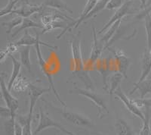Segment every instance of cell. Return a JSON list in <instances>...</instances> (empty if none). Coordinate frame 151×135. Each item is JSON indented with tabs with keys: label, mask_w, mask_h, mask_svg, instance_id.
I'll use <instances>...</instances> for the list:
<instances>
[{
	"label": "cell",
	"mask_w": 151,
	"mask_h": 135,
	"mask_svg": "<svg viewBox=\"0 0 151 135\" xmlns=\"http://www.w3.org/2000/svg\"><path fill=\"white\" fill-rule=\"evenodd\" d=\"M14 135H23V126L15 118L14 123Z\"/></svg>",
	"instance_id": "34"
},
{
	"label": "cell",
	"mask_w": 151,
	"mask_h": 135,
	"mask_svg": "<svg viewBox=\"0 0 151 135\" xmlns=\"http://www.w3.org/2000/svg\"><path fill=\"white\" fill-rule=\"evenodd\" d=\"M23 18L21 16H17V17H14L13 19L11 20V21H7V22H2V26L5 27L7 28L6 30V33L9 34V33H12V30L14 29V28H17V27L20 26L23 22Z\"/></svg>",
	"instance_id": "29"
},
{
	"label": "cell",
	"mask_w": 151,
	"mask_h": 135,
	"mask_svg": "<svg viewBox=\"0 0 151 135\" xmlns=\"http://www.w3.org/2000/svg\"><path fill=\"white\" fill-rule=\"evenodd\" d=\"M93 134H94V135H105L102 133H100V132H94V133H93Z\"/></svg>",
	"instance_id": "38"
},
{
	"label": "cell",
	"mask_w": 151,
	"mask_h": 135,
	"mask_svg": "<svg viewBox=\"0 0 151 135\" xmlns=\"http://www.w3.org/2000/svg\"><path fill=\"white\" fill-rule=\"evenodd\" d=\"M52 90L51 87L48 88H42V87H36L34 84L31 83L29 87V109L28 114L33 115V110L36 106V102L40 99L41 96L44 94L49 93Z\"/></svg>",
	"instance_id": "14"
},
{
	"label": "cell",
	"mask_w": 151,
	"mask_h": 135,
	"mask_svg": "<svg viewBox=\"0 0 151 135\" xmlns=\"http://www.w3.org/2000/svg\"><path fill=\"white\" fill-rule=\"evenodd\" d=\"M140 2H141V9H144L145 5L147 4V0H140Z\"/></svg>",
	"instance_id": "37"
},
{
	"label": "cell",
	"mask_w": 151,
	"mask_h": 135,
	"mask_svg": "<svg viewBox=\"0 0 151 135\" xmlns=\"http://www.w3.org/2000/svg\"><path fill=\"white\" fill-rule=\"evenodd\" d=\"M14 43L18 46H36V44H41L42 46H45L48 47L49 49H52L54 50H58L59 49L58 46H52L51 44L42 41V40H40L38 33H36V36H33L28 32V30H25L24 35L17 41L14 42Z\"/></svg>",
	"instance_id": "13"
},
{
	"label": "cell",
	"mask_w": 151,
	"mask_h": 135,
	"mask_svg": "<svg viewBox=\"0 0 151 135\" xmlns=\"http://www.w3.org/2000/svg\"><path fill=\"white\" fill-rule=\"evenodd\" d=\"M55 128L61 131L64 128L62 125L58 123V121H55L51 118L41 107L40 108V113H39V124L36 128L35 131H33V135H37L40 132L43 131L47 128Z\"/></svg>",
	"instance_id": "10"
},
{
	"label": "cell",
	"mask_w": 151,
	"mask_h": 135,
	"mask_svg": "<svg viewBox=\"0 0 151 135\" xmlns=\"http://www.w3.org/2000/svg\"><path fill=\"white\" fill-rule=\"evenodd\" d=\"M134 102L139 108L142 107H151V98H147V99H134Z\"/></svg>",
	"instance_id": "33"
},
{
	"label": "cell",
	"mask_w": 151,
	"mask_h": 135,
	"mask_svg": "<svg viewBox=\"0 0 151 135\" xmlns=\"http://www.w3.org/2000/svg\"><path fill=\"white\" fill-rule=\"evenodd\" d=\"M92 29V36H93V41H92V46H91V53L89 55V57L88 59L87 62H86V70L89 71V70H93L94 65L97 62V61L100 59L101 56L102 52L104 50V46L103 44L98 41L97 39V33L96 28L93 24L91 26Z\"/></svg>",
	"instance_id": "5"
},
{
	"label": "cell",
	"mask_w": 151,
	"mask_h": 135,
	"mask_svg": "<svg viewBox=\"0 0 151 135\" xmlns=\"http://www.w3.org/2000/svg\"><path fill=\"white\" fill-rule=\"evenodd\" d=\"M150 108H151V107H150Z\"/></svg>",
	"instance_id": "42"
},
{
	"label": "cell",
	"mask_w": 151,
	"mask_h": 135,
	"mask_svg": "<svg viewBox=\"0 0 151 135\" xmlns=\"http://www.w3.org/2000/svg\"><path fill=\"white\" fill-rule=\"evenodd\" d=\"M44 5H32L29 3H24L18 9H14L12 11V14H16L21 16L23 18L29 17L35 13H38L42 11Z\"/></svg>",
	"instance_id": "15"
},
{
	"label": "cell",
	"mask_w": 151,
	"mask_h": 135,
	"mask_svg": "<svg viewBox=\"0 0 151 135\" xmlns=\"http://www.w3.org/2000/svg\"><path fill=\"white\" fill-rule=\"evenodd\" d=\"M19 1H20V0H9V2H8L7 5L1 9L0 16H1V17H3V16L11 14L12 12V11L14 10V8L15 7L16 4H17Z\"/></svg>",
	"instance_id": "31"
},
{
	"label": "cell",
	"mask_w": 151,
	"mask_h": 135,
	"mask_svg": "<svg viewBox=\"0 0 151 135\" xmlns=\"http://www.w3.org/2000/svg\"><path fill=\"white\" fill-rule=\"evenodd\" d=\"M18 46L16 45L14 42H10L5 48L1 49L0 52V62L1 63H3L6 58L9 57L11 55L18 50Z\"/></svg>",
	"instance_id": "27"
},
{
	"label": "cell",
	"mask_w": 151,
	"mask_h": 135,
	"mask_svg": "<svg viewBox=\"0 0 151 135\" xmlns=\"http://www.w3.org/2000/svg\"><path fill=\"white\" fill-rule=\"evenodd\" d=\"M0 112H1V115H2V117L9 118H12V112H11L10 109L8 107H3V106H2Z\"/></svg>",
	"instance_id": "35"
},
{
	"label": "cell",
	"mask_w": 151,
	"mask_h": 135,
	"mask_svg": "<svg viewBox=\"0 0 151 135\" xmlns=\"http://www.w3.org/2000/svg\"><path fill=\"white\" fill-rule=\"evenodd\" d=\"M112 68H116V65L114 59L111 58L99 59L93 68V70L97 71L101 75L104 90H108L109 89V73L112 71Z\"/></svg>",
	"instance_id": "7"
},
{
	"label": "cell",
	"mask_w": 151,
	"mask_h": 135,
	"mask_svg": "<svg viewBox=\"0 0 151 135\" xmlns=\"http://www.w3.org/2000/svg\"><path fill=\"white\" fill-rule=\"evenodd\" d=\"M98 1H99V0H87V1H86V5H85L84 7V9H83L82 13H81L79 18L75 20L74 22L71 23V24H69L66 27L65 29L63 30V31H62L61 33H59V34L56 36V40H59L63 35L65 34V33H67V31H69V30H71L73 28H77L79 26V24L84 21L85 17H86V16L88 15V13L92 10L93 8L94 7V5H96L97 2H98Z\"/></svg>",
	"instance_id": "12"
},
{
	"label": "cell",
	"mask_w": 151,
	"mask_h": 135,
	"mask_svg": "<svg viewBox=\"0 0 151 135\" xmlns=\"http://www.w3.org/2000/svg\"><path fill=\"white\" fill-rule=\"evenodd\" d=\"M144 25L147 35V50H151V15L148 13L144 17Z\"/></svg>",
	"instance_id": "28"
},
{
	"label": "cell",
	"mask_w": 151,
	"mask_h": 135,
	"mask_svg": "<svg viewBox=\"0 0 151 135\" xmlns=\"http://www.w3.org/2000/svg\"><path fill=\"white\" fill-rule=\"evenodd\" d=\"M33 115L27 114L26 116L19 115L16 119L22 125L23 135H33L31 129V122H32Z\"/></svg>",
	"instance_id": "24"
},
{
	"label": "cell",
	"mask_w": 151,
	"mask_h": 135,
	"mask_svg": "<svg viewBox=\"0 0 151 135\" xmlns=\"http://www.w3.org/2000/svg\"><path fill=\"white\" fill-rule=\"evenodd\" d=\"M143 126L140 131V135H150L151 130H150V116L149 113V108L147 107L146 113H145V119L144 120Z\"/></svg>",
	"instance_id": "30"
},
{
	"label": "cell",
	"mask_w": 151,
	"mask_h": 135,
	"mask_svg": "<svg viewBox=\"0 0 151 135\" xmlns=\"http://www.w3.org/2000/svg\"><path fill=\"white\" fill-rule=\"evenodd\" d=\"M129 1H132V0H125V2H129Z\"/></svg>",
	"instance_id": "40"
},
{
	"label": "cell",
	"mask_w": 151,
	"mask_h": 135,
	"mask_svg": "<svg viewBox=\"0 0 151 135\" xmlns=\"http://www.w3.org/2000/svg\"><path fill=\"white\" fill-rule=\"evenodd\" d=\"M132 1L125 2L122 6H121L119 9H118L116 11L115 13H114L113 15L110 17V20L107 21V23H106V24H104V26L101 29L99 30V31L98 32V34H101V33H104L105 30H106L111 26L112 24H113L115 22L119 21V20H122L125 16L132 14Z\"/></svg>",
	"instance_id": "11"
},
{
	"label": "cell",
	"mask_w": 151,
	"mask_h": 135,
	"mask_svg": "<svg viewBox=\"0 0 151 135\" xmlns=\"http://www.w3.org/2000/svg\"><path fill=\"white\" fill-rule=\"evenodd\" d=\"M142 61V70H141V75L137 82H141L147 78L151 71V65L150 62V52L145 50L141 56Z\"/></svg>",
	"instance_id": "21"
},
{
	"label": "cell",
	"mask_w": 151,
	"mask_h": 135,
	"mask_svg": "<svg viewBox=\"0 0 151 135\" xmlns=\"http://www.w3.org/2000/svg\"><path fill=\"white\" fill-rule=\"evenodd\" d=\"M9 57L12 59V67H13V70H12V75H11L10 78L9 80V82H8L7 87L9 90H11L13 87V84H14L15 80L17 79V77L20 75L21 74V66L22 64L20 61L17 60L16 58H14V56H13L12 55H11Z\"/></svg>",
	"instance_id": "17"
},
{
	"label": "cell",
	"mask_w": 151,
	"mask_h": 135,
	"mask_svg": "<svg viewBox=\"0 0 151 135\" xmlns=\"http://www.w3.org/2000/svg\"><path fill=\"white\" fill-rule=\"evenodd\" d=\"M69 94H79V95L83 96L86 98H87L88 99L91 100L98 108V116L99 118H102L104 116H105V115L109 113V110L107 109L104 99L101 95L94 93V90L82 89L75 87L73 89L69 90Z\"/></svg>",
	"instance_id": "2"
},
{
	"label": "cell",
	"mask_w": 151,
	"mask_h": 135,
	"mask_svg": "<svg viewBox=\"0 0 151 135\" xmlns=\"http://www.w3.org/2000/svg\"><path fill=\"white\" fill-rule=\"evenodd\" d=\"M20 53V62L22 65L26 68L29 71H31V63L29 53H30V46H24L22 49L19 50Z\"/></svg>",
	"instance_id": "26"
},
{
	"label": "cell",
	"mask_w": 151,
	"mask_h": 135,
	"mask_svg": "<svg viewBox=\"0 0 151 135\" xmlns=\"http://www.w3.org/2000/svg\"><path fill=\"white\" fill-rule=\"evenodd\" d=\"M45 101V103L48 105L52 109H53V111H55L56 112L59 113L62 115V117L67 121L68 122L71 123L72 125H76V126H82V127H92L94 126V123H93L92 120L90 119L87 115H83L82 113L76 112L73 111L72 109H70L67 107L63 108L58 107L54 105H52L51 102H48L46 100Z\"/></svg>",
	"instance_id": "1"
},
{
	"label": "cell",
	"mask_w": 151,
	"mask_h": 135,
	"mask_svg": "<svg viewBox=\"0 0 151 135\" xmlns=\"http://www.w3.org/2000/svg\"><path fill=\"white\" fill-rule=\"evenodd\" d=\"M150 62L151 65V50L150 51Z\"/></svg>",
	"instance_id": "39"
},
{
	"label": "cell",
	"mask_w": 151,
	"mask_h": 135,
	"mask_svg": "<svg viewBox=\"0 0 151 135\" xmlns=\"http://www.w3.org/2000/svg\"><path fill=\"white\" fill-rule=\"evenodd\" d=\"M72 55V61L73 62V72H79L86 70V63L83 57L82 41L79 34L73 35L70 41Z\"/></svg>",
	"instance_id": "3"
},
{
	"label": "cell",
	"mask_w": 151,
	"mask_h": 135,
	"mask_svg": "<svg viewBox=\"0 0 151 135\" xmlns=\"http://www.w3.org/2000/svg\"><path fill=\"white\" fill-rule=\"evenodd\" d=\"M42 5L45 7L55 9L59 11H64L73 14V10L69 7V5L64 0H44Z\"/></svg>",
	"instance_id": "18"
},
{
	"label": "cell",
	"mask_w": 151,
	"mask_h": 135,
	"mask_svg": "<svg viewBox=\"0 0 151 135\" xmlns=\"http://www.w3.org/2000/svg\"><path fill=\"white\" fill-rule=\"evenodd\" d=\"M30 84L31 83L29 81V80L26 77H24L22 73H21L17 79L15 80L12 90L15 93L20 94V93H23V92L26 91L27 89H29Z\"/></svg>",
	"instance_id": "19"
},
{
	"label": "cell",
	"mask_w": 151,
	"mask_h": 135,
	"mask_svg": "<svg viewBox=\"0 0 151 135\" xmlns=\"http://www.w3.org/2000/svg\"><path fill=\"white\" fill-rule=\"evenodd\" d=\"M61 131L64 132V133L66 134H67V135H75V134H73V132L67 130V129H66L65 128H63V129H62V130H61Z\"/></svg>",
	"instance_id": "36"
},
{
	"label": "cell",
	"mask_w": 151,
	"mask_h": 135,
	"mask_svg": "<svg viewBox=\"0 0 151 135\" xmlns=\"http://www.w3.org/2000/svg\"><path fill=\"white\" fill-rule=\"evenodd\" d=\"M124 78L123 75L119 72L114 73L109 80V89L108 94L110 95V99L112 96L114 94V92L120 87L121 82L122 81V78Z\"/></svg>",
	"instance_id": "22"
},
{
	"label": "cell",
	"mask_w": 151,
	"mask_h": 135,
	"mask_svg": "<svg viewBox=\"0 0 151 135\" xmlns=\"http://www.w3.org/2000/svg\"><path fill=\"white\" fill-rule=\"evenodd\" d=\"M114 95L116 97V98L118 99H119L120 101H122V103L124 104V106L126 107V109L129 110V112H130L132 114L134 115V116L139 118L140 119H141L142 121H144L145 119V115L143 114V112H141V108H139L135 104V102H134V99H129V97H127V95H125L124 94V92L122 91L121 87H119L115 92H114Z\"/></svg>",
	"instance_id": "9"
},
{
	"label": "cell",
	"mask_w": 151,
	"mask_h": 135,
	"mask_svg": "<svg viewBox=\"0 0 151 135\" xmlns=\"http://www.w3.org/2000/svg\"><path fill=\"white\" fill-rule=\"evenodd\" d=\"M72 78H79L81 81L83 82V83L86 85V88L87 89V90H95L94 82H93L92 79H91L89 74H88V71H87V70L79 71V72H73Z\"/></svg>",
	"instance_id": "20"
},
{
	"label": "cell",
	"mask_w": 151,
	"mask_h": 135,
	"mask_svg": "<svg viewBox=\"0 0 151 135\" xmlns=\"http://www.w3.org/2000/svg\"><path fill=\"white\" fill-rule=\"evenodd\" d=\"M42 28V29L43 27L41 24H39V23L36 22V21H33L32 19H29V17H25L23 19L22 24L19 26V28H17L16 29L15 31L12 34V37H14L15 36H17L21 30H25L27 28Z\"/></svg>",
	"instance_id": "25"
},
{
	"label": "cell",
	"mask_w": 151,
	"mask_h": 135,
	"mask_svg": "<svg viewBox=\"0 0 151 135\" xmlns=\"http://www.w3.org/2000/svg\"><path fill=\"white\" fill-rule=\"evenodd\" d=\"M115 131L117 135H134L129 124L122 118H117L115 123Z\"/></svg>",
	"instance_id": "23"
},
{
	"label": "cell",
	"mask_w": 151,
	"mask_h": 135,
	"mask_svg": "<svg viewBox=\"0 0 151 135\" xmlns=\"http://www.w3.org/2000/svg\"><path fill=\"white\" fill-rule=\"evenodd\" d=\"M55 135H56V134H55Z\"/></svg>",
	"instance_id": "41"
},
{
	"label": "cell",
	"mask_w": 151,
	"mask_h": 135,
	"mask_svg": "<svg viewBox=\"0 0 151 135\" xmlns=\"http://www.w3.org/2000/svg\"><path fill=\"white\" fill-rule=\"evenodd\" d=\"M106 49L110 51L114 56L116 70L118 72L121 73L124 76V78H127L128 69H129L131 63L130 59L128 57L125 52L119 48H112L110 46Z\"/></svg>",
	"instance_id": "6"
},
{
	"label": "cell",
	"mask_w": 151,
	"mask_h": 135,
	"mask_svg": "<svg viewBox=\"0 0 151 135\" xmlns=\"http://www.w3.org/2000/svg\"><path fill=\"white\" fill-rule=\"evenodd\" d=\"M41 46V44H36V45L35 46V49H36V57H37L38 63H39V65H40V69H41L42 72L43 73V75H45V78L48 79V83H49V87L52 88V90L53 91L54 94H55V97H56L57 100L58 101V102H60L62 106H64V107H67L66 103L64 101L62 100L60 95H59V94L58 93V90L55 88L53 77H52V72H51V70H50L49 65H48L46 60L43 58L42 54Z\"/></svg>",
	"instance_id": "4"
},
{
	"label": "cell",
	"mask_w": 151,
	"mask_h": 135,
	"mask_svg": "<svg viewBox=\"0 0 151 135\" xmlns=\"http://www.w3.org/2000/svg\"><path fill=\"white\" fill-rule=\"evenodd\" d=\"M125 2V0H110L106 6V9L113 10V9H119Z\"/></svg>",
	"instance_id": "32"
},
{
	"label": "cell",
	"mask_w": 151,
	"mask_h": 135,
	"mask_svg": "<svg viewBox=\"0 0 151 135\" xmlns=\"http://www.w3.org/2000/svg\"><path fill=\"white\" fill-rule=\"evenodd\" d=\"M136 90H139L141 99H144L145 96L151 94V79H145L141 82L134 83V88L129 92V95H132Z\"/></svg>",
	"instance_id": "16"
},
{
	"label": "cell",
	"mask_w": 151,
	"mask_h": 135,
	"mask_svg": "<svg viewBox=\"0 0 151 135\" xmlns=\"http://www.w3.org/2000/svg\"><path fill=\"white\" fill-rule=\"evenodd\" d=\"M0 86H1V92L2 96L5 101L7 107L10 109L12 112V118H16V111L19 107L18 100L14 96L10 93V90L8 89L7 86L5 83V77L4 73L1 74V81H0Z\"/></svg>",
	"instance_id": "8"
}]
</instances>
